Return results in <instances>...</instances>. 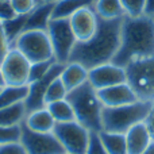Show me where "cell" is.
<instances>
[{
    "instance_id": "cell-11",
    "label": "cell",
    "mask_w": 154,
    "mask_h": 154,
    "mask_svg": "<svg viewBox=\"0 0 154 154\" xmlns=\"http://www.w3.org/2000/svg\"><path fill=\"white\" fill-rule=\"evenodd\" d=\"M64 65L65 64L56 62L45 76L35 80V81H32V82H30V84L27 85V87H29V93H27V97H26V100H24V107H26L27 114L34 111V109L46 107L45 106V93H46V91H48L49 85L51 84V81L56 80L57 77L61 75L62 69H64Z\"/></svg>"
},
{
    "instance_id": "cell-39",
    "label": "cell",
    "mask_w": 154,
    "mask_h": 154,
    "mask_svg": "<svg viewBox=\"0 0 154 154\" xmlns=\"http://www.w3.org/2000/svg\"><path fill=\"white\" fill-rule=\"evenodd\" d=\"M37 3H48V2H51V3H56L58 2V0H35Z\"/></svg>"
},
{
    "instance_id": "cell-18",
    "label": "cell",
    "mask_w": 154,
    "mask_h": 154,
    "mask_svg": "<svg viewBox=\"0 0 154 154\" xmlns=\"http://www.w3.org/2000/svg\"><path fill=\"white\" fill-rule=\"evenodd\" d=\"M23 123L30 130L37 131V133H51L54 130V126H56L53 116L50 115L46 107L29 112L24 118Z\"/></svg>"
},
{
    "instance_id": "cell-20",
    "label": "cell",
    "mask_w": 154,
    "mask_h": 154,
    "mask_svg": "<svg viewBox=\"0 0 154 154\" xmlns=\"http://www.w3.org/2000/svg\"><path fill=\"white\" fill-rule=\"evenodd\" d=\"M93 10L101 19H118L126 16L120 0H95Z\"/></svg>"
},
{
    "instance_id": "cell-29",
    "label": "cell",
    "mask_w": 154,
    "mask_h": 154,
    "mask_svg": "<svg viewBox=\"0 0 154 154\" xmlns=\"http://www.w3.org/2000/svg\"><path fill=\"white\" fill-rule=\"evenodd\" d=\"M126 16L137 18L145 15V0H120Z\"/></svg>"
},
{
    "instance_id": "cell-17",
    "label": "cell",
    "mask_w": 154,
    "mask_h": 154,
    "mask_svg": "<svg viewBox=\"0 0 154 154\" xmlns=\"http://www.w3.org/2000/svg\"><path fill=\"white\" fill-rule=\"evenodd\" d=\"M60 79L69 92V91L76 89L80 85L88 81V69L79 62L69 61L64 65V69L60 75Z\"/></svg>"
},
{
    "instance_id": "cell-3",
    "label": "cell",
    "mask_w": 154,
    "mask_h": 154,
    "mask_svg": "<svg viewBox=\"0 0 154 154\" xmlns=\"http://www.w3.org/2000/svg\"><path fill=\"white\" fill-rule=\"evenodd\" d=\"M66 99L72 104L76 120L80 125L95 133H100L103 130L101 111L104 106L99 99L97 91L89 84V81L84 82L76 89L69 91Z\"/></svg>"
},
{
    "instance_id": "cell-27",
    "label": "cell",
    "mask_w": 154,
    "mask_h": 154,
    "mask_svg": "<svg viewBox=\"0 0 154 154\" xmlns=\"http://www.w3.org/2000/svg\"><path fill=\"white\" fill-rule=\"evenodd\" d=\"M22 135V128L19 126H0V145L19 142Z\"/></svg>"
},
{
    "instance_id": "cell-24",
    "label": "cell",
    "mask_w": 154,
    "mask_h": 154,
    "mask_svg": "<svg viewBox=\"0 0 154 154\" xmlns=\"http://www.w3.org/2000/svg\"><path fill=\"white\" fill-rule=\"evenodd\" d=\"M27 115L24 103H18L0 108V126H19Z\"/></svg>"
},
{
    "instance_id": "cell-21",
    "label": "cell",
    "mask_w": 154,
    "mask_h": 154,
    "mask_svg": "<svg viewBox=\"0 0 154 154\" xmlns=\"http://www.w3.org/2000/svg\"><path fill=\"white\" fill-rule=\"evenodd\" d=\"M101 142H103L108 154H127V142L126 134L120 133H108L101 130L99 133Z\"/></svg>"
},
{
    "instance_id": "cell-12",
    "label": "cell",
    "mask_w": 154,
    "mask_h": 154,
    "mask_svg": "<svg viewBox=\"0 0 154 154\" xmlns=\"http://www.w3.org/2000/svg\"><path fill=\"white\" fill-rule=\"evenodd\" d=\"M88 81L96 91L108 88L126 82V70L112 62L99 65L88 70Z\"/></svg>"
},
{
    "instance_id": "cell-14",
    "label": "cell",
    "mask_w": 154,
    "mask_h": 154,
    "mask_svg": "<svg viewBox=\"0 0 154 154\" xmlns=\"http://www.w3.org/2000/svg\"><path fill=\"white\" fill-rule=\"evenodd\" d=\"M97 95L104 107H119L139 100L127 82L99 89Z\"/></svg>"
},
{
    "instance_id": "cell-13",
    "label": "cell",
    "mask_w": 154,
    "mask_h": 154,
    "mask_svg": "<svg viewBox=\"0 0 154 154\" xmlns=\"http://www.w3.org/2000/svg\"><path fill=\"white\" fill-rule=\"evenodd\" d=\"M69 23L77 42H84L92 38V35L96 32L99 16L93 10V5H88L73 14L69 18Z\"/></svg>"
},
{
    "instance_id": "cell-5",
    "label": "cell",
    "mask_w": 154,
    "mask_h": 154,
    "mask_svg": "<svg viewBox=\"0 0 154 154\" xmlns=\"http://www.w3.org/2000/svg\"><path fill=\"white\" fill-rule=\"evenodd\" d=\"M126 82L139 100H154V56L141 57L125 66Z\"/></svg>"
},
{
    "instance_id": "cell-31",
    "label": "cell",
    "mask_w": 154,
    "mask_h": 154,
    "mask_svg": "<svg viewBox=\"0 0 154 154\" xmlns=\"http://www.w3.org/2000/svg\"><path fill=\"white\" fill-rule=\"evenodd\" d=\"M16 15H29L35 7V0H10Z\"/></svg>"
},
{
    "instance_id": "cell-25",
    "label": "cell",
    "mask_w": 154,
    "mask_h": 154,
    "mask_svg": "<svg viewBox=\"0 0 154 154\" xmlns=\"http://www.w3.org/2000/svg\"><path fill=\"white\" fill-rule=\"evenodd\" d=\"M26 20L27 15H16L10 20L3 22V27H4L7 39L10 42L11 48H12L14 42L18 39V37L26 30Z\"/></svg>"
},
{
    "instance_id": "cell-37",
    "label": "cell",
    "mask_w": 154,
    "mask_h": 154,
    "mask_svg": "<svg viewBox=\"0 0 154 154\" xmlns=\"http://www.w3.org/2000/svg\"><path fill=\"white\" fill-rule=\"evenodd\" d=\"M142 154H154V141H152L149 143V146L145 149V152L142 153Z\"/></svg>"
},
{
    "instance_id": "cell-34",
    "label": "cell",
    "mask_w": 154,
    "mask_h": 154,
    "mask_svg": "<svg viewBox=\"0 0 154 154\" xmlns=\"http://www.w3.org/2000/svg\"><path fill=\"white\" fill-rule=\"evenodd\" d=\"M11 45L7 39V35H5L4 27H3V22L0 20V64L3 62L4 57L7 56V53L10 51Z\"/></svg>"
},
{
    "instance_id": "cell-22",
    "label": "cell",
    "mask_w": 154,
    "mask_h": 154,
    "mask_svg": "<svg viewBox=\"0 0 154 154\" xmlns=\"http://www.w3.org/2000/svg\"><path fill=\"white\" fill-rule=\"evenodd\" d=\"M29 93V87H14V85H5L0 89V108L10 107L18 103H24Z\"/></svg>"
},
{
    "instance_id": "cell-16",
    "label": "cell",
    "mask_w": 154,
    "mask_h": 154,
    "mask_svg": "<svg viewBox=\"0 0 154 154\" xmlns=\"http://www.w3.org/2000/svg\"><path fill=\"white\" fill-rule=\"evenodd\" d=\"M54 3H37L32 11L27 15L26 30H48L53 16ZM24 30V31H26Z\"/></svg>"
},
{
    "instance_id": "cell-1",
    "label": "cell",
    "mask_w": 154,
    "mask_h": 154,
    "mask_svg": "<svg viewBox=\"0 0 154 154\" xmlns=\"http://www.w3.org/2000/svg\"><path fill=\"white\" fill-rule=\"evenodd\" d=\"M123 18H99L96 32L88 41L76 43L69 61L79 62L88 70L99 65L111 62L116 56L120 46V31H122Z\"/></svg>"
},
{
    "instance_id": "cell-35",
    "label": "cell",
    "mask_w": 154,
    "mask_h": 154,
    "mask_svg": "<svg viewBox=\"0 0 154 154\" xmlns=\"http://www.w3.org/2000/svg\"><path fill=\"white\" fill-rule=\"evenodd\" d=\"M145 125H146L147 130H149L152 139L154 141V100H153V106H152V109H150L149 116H147L146 120H145Z\"/></svg>"
},
{
    "instance_id": "cell-41",
    "label": "cell",
    "mask_w": 154,
    "mask_h": 154,
    "mask_svg": "<svg viewBox=\"0 0 154 154\" xmlns=\"http://www.w3.org/2000/svg\"><path fill=\"white\" fill-rule=\"evenodd\" d=\"M2 88H3V87H0V89H2Z\"/></svg>"
},
{
    "instance_id": "cell-15",
    "label": "cell",
    "mask_w": 154,
    "mask_h": 154,
    "mask_svg": "<svg viewBox=\"0 0 154 154\" xmlns=\"http://www.w3.org/2000/svg\"><path fill=\"white\" fill-rule=\"evenodd\" d=\"M152 141L153 139L150 137V133L145 122L138 123L126 133L127 154H142Z\"/></svg>"
},
{
    "instance_id": "cell-23",
    "label": "cell",
    "mask_w": 154,
    "mask_h": 154,
    "mask_svg": "<svg viewBox=\"0 0 154 154\" xmlns=\"http://www.w3.org/2000/svg\"><path fill=\"white\" fill-rule=\"evenodd\" d=\"M46 108L49 109V112H50V115L53 116L56 123H66V122H73V120H76L73 107H72V104L69 103L68 99L53 101V103L48 104Z\"/></svg>"
},
{
    "instance_id": "cell-8",
    "label": "cell",
    "mask_w": 154,
    "mask_h": 154,
    "mask_svg": "<svg viewBox=\"0 0 154 154\" xmlns=\"http://www.w3.org/2000/svg\"><path fill=\"white\" fill-rule=\"evenodd\" d=\"M54 135L68 154H85L91 131L87 130L77 120L66 123H56Z\"/></svg>"
},
{
    "instance_id": "cell-38",
    "label": "cell",
    "mask_w": 154,
    "mask_h": 154,
    "mask_svg": "<svg viewBox=\"0 0 154 154\" xmlns=\"http://www.w3.org/2000/svg\"><path fill=\"white\" fill-rule=\"evenodd\" d=\"M0 87H5V79H4V75H3L2 68H0Z\"/></svg>"
},
{
    "instance_id": "cell-42",
    "label": "cell",
    "mask_w": 154,
    "mask_h": 154,
    "mask_svg": "<svg viewBox=\"0 0 154 154\" xmlns=\"http://www.w3.org/2000/svg\"><path fill=\"white\" fill-rule=\"evenodd\" d=\"M65 154H68V153H65Z\"/></svg>"
},
{
    "instance_id": "cell-26",
    "label": "cell",
    "mask_w": 154,
    "mask_h": 154,
    "mask_svg": "<svg viewBox=\"0 0 154 154\" xmlns=\"http://www.w3.org/2000/svg\"><path fill=\"white\" fill-rule=\"evenodd\" d=\"M66 95H68V89L65 88L64 82L61 81V79H60V76H58L56 80L51 81V84L49 85L48 91H46L45 106L53 103V101H58V100H62V99H66Z\"/></svg>"
},
{
    "instance_id": "cell-36",
    "label": "cell",
    "mask_w": 154,
    "mask_h": 154,
    "mask_svg": "<svg viewBox=\"0 0 154 154\" xmlns=\"http://www.w3.org/2000/svg\"><path fill=\"white\" fill-rule=\"evenodd\" d=\"M145 15L154 18V0H145Z\"/></svg>"
},
{
    "instance_id": "cell-6",
    "label": "cell",
    "mask_w": 154,
    "mask_h": 154,
    "mask_svg": "<svg viewBox=\"0 0 154 154\" xmlns=\"http://www.w3.org/2000/svg\"><path fill=\"white\" fill-rule=\"evenodd\" d=\"M12 48L18 49L31 64L54 60L53 48L46 30H26L14 42Z\"/></svg>"
},
{
    "instance_id": "cell-10",
    "label": "cell",
    "mask_w": 154,
    "mask_h": 154,
    "mask_svg": "<svg viewBox=\"0 0 154 154\" xmlns=\"http://www.w3.org/2000/svg\"><path fill=\"white\" fill-rule=\"evenodd\" d=\"M30 66L31 62L18 49L11 48L0 64L5 79V85H14V87L29 85Z\"/></svg>"
},
{
    "instance_id": "cell-4",
    "label": "cell",
    "mask_w": 154,
    "mask_h": 154,
    "mask_svg": "<svg viewBox=\"0 0 154 154\" xmlns=\"http://www.w3.org/2000/svg\"><path fill=\"white\" fill-rule=\"evenodd\" d=\"M152 106L153 101L137 100L119 107H103L101 127L108 133L126 134L131 127L146 120Z\"/></svg>"
},
{
    "instance_id": "cell-30",
    "label": "cell",
    "mask_w": 154,
    "mask_h": 154,
    "mask_svg": "<svg viewBox=\"0 0 154 154\" xmlns=\"http://www.w3.org/2000/svg\"><path fill=\"white\" fill-rule=\"evenodd\" d=\"M85 154H108V152L106 150L103 142H101L99 133L91 131L89 134V142H88V147H87V153Z\"/></svg>"
},
{
    "instance_id": "cell-28",
    "label": "cell",
    "mask_w": 154,
    "mask_h": 154,
    "mask_svg": "<svg viewBox=\"0 0 154 154\" xmlns=\"http://www.w3.org/2000/svg\"><path fill=\"white\" fill-rule=\"evenodd\" d=\"M56 60H49V61H39V62H32L31 66H30V77H29V84L35 80L41 79L51 69L54 64H56Z\"/></svg>"
},
{
    "instance_id": "cell-19",
    "label": "cell",
    "mask_w": 154,
    "mask_h": 154,
    "mask_svg": "<svg viewBox=\"0 0 154 154\" xmlns=\"http://www.w3.org/2000/svg\"><path fill=\"white\" fill-rule=\"evenodd\" d=\"M95 0H58L54 3L51 19H69L79 10L93 5Z\"/></svg>"
},
{
    "instance_id": "cell-32",
    "label": "cell",
    "mask_w": 154,
    "mask_h": 154,
    "mask_svg": "<svg viewBox=\"0 0 154 154\" xmlns=\"http://www.w3.org/2000/svg\"><path fill=\"white\" fill-rule=\"evenodd\" d=\"M0 154H27L24 150L23 145L19 142H12V143H4L0 145Z\"/></svg>"
},
{
    "instance_id": "cell-33",
    "label": "cell",
    "mask_w": 154,
    "mask_h": 154,
    "mask_svg": "<svg viewBox=\"0 0 154 154\" xmlns=\"http://www.w3.org/2000/svg\"><path fill=\"white\" fill-rule=\"evenodd\" d=\"M14 16H16V12L14 11L12 4H11L10 0H5V2H0V20L5 22L12 19Z\"/></svg>"
},
{
    "instance_id": "cell-9",
    "label": "cell",
    "mask_w": 154,
    "mask_h": 154,
    "mask_svg": "<svg viewBox=\"0 0 154 154\" xmlns=\"http://www.w3.org/2000/svg\"><path fill=\"white\" fill-rule=\"evenodd\" d=\"M22 135L20 143L23 145L27 154H65V149L54 133H37L27 127L24 123L20 125Z\"/></svg>"
},
{
    "instance_id": "cell-7",
    "label": "cell",
    "mask_w": 154,
    "mask_h": 154,
    "mask_svg": "<svg viewBox=\"0 0 154 154\" xmlns=\"http://www.w3.org/2000/svg\"><path fill=\"white\" fill-rule=\"evenodd\" d=\"M46 31L53 48L54 60L60 64L69 62L73 48L77 43L69 19H51Z\"/></svg>"
},
{
    "instance_id": "cell-40",
    "label": "cell",
    "mask_w": 154,
    "mask_h": 154,
    "mask_svg": "<svg viewBox=\"0 0 154 154\" xmlns=\"http://www.w3.org/2000/svg\"><path fill=\"white\" fill-rule=\"evenodd\" d=\"M0 2H5V0H0Z\"/></svg>"
},
{
    "instance_id": "cell-2",
    "label": "cell",
    "mask_w": 154,
    "mask_h": 154,
    "mask_svg": "<svg viewBox=\"0 0 154 154\" xmlns=\"http://www.w3.org/2000/svg\"><path fill=\"white\" fill-rule=\"evenodd\" d=\"M154 56V18L125 16L120 31V46L112 64L125 68L130 61Z\"/></svg>"
}]
</instances>
